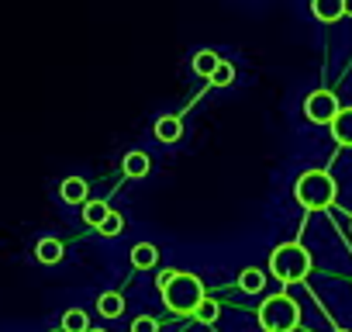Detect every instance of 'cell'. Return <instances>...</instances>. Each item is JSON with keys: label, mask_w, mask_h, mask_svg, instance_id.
Returning a JSON list of instances; mask_svg holds the SVG:
<instances>
[{"label": "cell", "mask_w": 352, "mask_h": 332, "mask_svg": "<svg viewBox=\"0 0 352 332\" xmlns=\"http://www.w3.org/2000/svg\"><path fill=\"white\" fill-rule=\"evenodd\" d=\"M155 284H159V291H162L166 308L176 311V315H194V308L204 301V284H201V277H194V273L169 270V273H162Z\"/></svg>", "instance_id": "1"}, {"label": "cell", "mask_w": 352, "mask_h": 332, "mask_svg": "<svg viewBox=\"0 0 352 332\" xmlns=\"http://www.w3.org/2000/svg\"><path fill=\"white\" fill-rule=\"evenodd\" d=\"M294 194H297V201H300L307 211H324V208L335 205V180H331V174H324V170H307V174L297 177Z\"/></svg>", "instance_id": "2"}, {"label": "cell", "mask_w": 352, "mask_h": 332, "mask_svg": "<svg viewBox=\"0 0 352 332\" xmlns=\"http://www.w3.org/2000/svg\"><path fill=\"white\" fill-rule=\"evenodd\" d=\"M311 267H314V260H311V253H307L300 242H283V246H276L273 256H270V270H273V277H280L283 284L304 280V277L311 273Z\"/></svg>", "instance_id": "3"}, {"label": "cell", "mask_w": 352, "mask_h": 332, "mask_svg": "<svg viewBox=\"0 0 352 332\" xmlns=\"http://www.w3.org/2000/svg\"><path fill=\"white\" fill-rule=\"evenodd\" d=\"M259 325L266 332H294L300 325V304L290 294H273L259 304Z\"/></svg>", "instance_id": "4"}, {"label": "cell", "mask_w": 352, "mask_h": 332, "mask_svg": "<svg viewBox=\"0 0 352 332\" xmlns=\"http://www.w3.org/2000/svg\"><path fill=\"white\" fill-rule=\"evenodd\" d=\"M304 114H307V121H314V125H331V118L338 114V97H335L331 90H314V94H307V101H304Z\"/></svg>", "instance_id": "5"}, {"label": "cell", "mask_w": 352, "mask_h": 332, "mask_svg": "<svg viewBox=\"0 0 352 332\" xmlns=\"http://www.w3.org/2000/svg\"><path fill=\"white\" fill-rule=\"evenodd\" d=\"M345 11H349V0H311V14L318 21H328V25L345 18Z\"/></svg>", "instance_id": "6"}, {"label": "cell", "mask_w": 352, "mask_h": 332, "mask_svg": "<svg viewBox=\"0 0 352 332\" xmlns=\"http://www.w3.org/2000/svg\"><path fill=\"white\" fill-rule=\"evenodd\" d=\"M331 138L338 145H352V107H338V114L331 118Z\"/></svg>", "instance_id": "7"}, {"label": "cell", "mask_w": 352, "mask_h": 332, "mask_svg": "<svg viewBox=\"0 0 352 332\" xmlns=\"http://www.w3.org/2000/svg\"><path fill=\"white\" fill-rule=\"evenodd\" d=\"M59 194H63V201L66 205H87V180H80V177H66L63 180V187H59Z\"/></svg>", "instance_id": "8"}, {"label": "cell", "mask_w": 352, "mask_h": 332, "mask_svg": "<svg viewBox=\"0 0 352 332\" xmlns=\"http://www.w3.org/2000/svg\"><path fill=\"white\" fill-rule=\"evenodd\" d=\"M131 263H135V270H152L159 263V249L152 242H135L131 246Z\"/></svg>", "instance_id": "9"}, {"label": "cell", "mask_w": 352, "mask_h": 332, "mask_svg": "<svg viewBox=\"0 0 352 332\" xmlns=\"http://www.w3.org/2000/svg\"><path fill=\"white\" fill-rule=\"evenodd\" d=\"M184 135V125H180V118H176V114H166V118H159L155 121V138L159 142H176V138H180Z\"/></svg>", "instance_id": "10"}, {"label": "cell", "mask_w": 352, "mask_h": 332, "mask_svg": "<svg viewBox=\"0 0 352 332\" xmlns=\"http://www.w3.org/2000/svg\"><path fill=\"white\" fill-rule=\"evenodd\" d=\"M218 63H221V56H218L214 49H201V52L194 56V73L204 76V80H211V73L218 70Z\"/></svg>", "instance_id": "11"}, {"label": "cell", "mask_w": 352, "mask_h": 332, "mask_svg": "<svg viewBox=\"0 0 352 332\" xmlns=\"http://www.w3.org/2000/svg\"><path fill=\"white\" fill-rule=\"evenodd\" d=\"M107 215H111L107 201H87V205H83V222L94 225V229H100V225L107 222Z\"/></svg>", "instance_id": "12"}, {"label": "cell", "mask_w": 352, "mask_h": 332, "mask_svg": "<svg viewBox=\"0 0 352 332\" xmlns=\"http://www.w3.org/2000/svg\"><path fill=\"white\" fill-rule=\"evenodd\" d=\"M263 284H266V277H263V270H259V267H245V270L239 273V287H242L245 294H259V291H263Z\"/></svg>", "instance_id": "13"}, {"label": "cell", "mask_w": 352, "mask_h": 332, "mask_svg": "<svg viewBox=\"0 0 352 332\" xmlns=\"http://www.w3.org/2000/svg\"><path fill=\"white\" fill-rule=\"evenodd\" d=\"M97 311H100V315H107V318H118V315L124 311V298H121V294H114V291H104V294L97 298Z\"/></svg>", "instance_id": "14"}, {"label": "cell", "mask_w": 352, "mask_h": 332, "mask_svg": "<svg viewBox=\"0 0 352 332\" xmlns=\"http://www.w3.org/2000/svg\"><path fill=\"white\" fill-rule=\"evenodd\" d=\"M121 166H124V174H128V177L142 180V177L148 174V156H145V152H128Z\"/></svg>", "instance_id": "15"}, {"label": "cell", "mask_w": 352, "mask_h": 332, "mask_svg": "<svg viewBox=\"0 0 352 332\" xmlns=\"http://www.w3.org/2000/svg\"><path fill=\"white\" fill-rule=\"evenodd\" d=\"M35 256H38V263H59L63 260V242L59 239H42Z\"/></svg>", "instance_id": "16"}, {"label": "cell", "mask_w": 352, "mask_h": 332, "mask_svg": "<svg viewBox=\"0 0 352 332\" xmlns=\"http://www.w3.org/2000/svg\"><path fill=\"white\" fill-rule=\"evenodd\" d=\"M87 329H90V322H87V311L83 308H69L63 315V332H87Z\"/></svg>", "instance_id": "17"}, {"label": "cell", "mask_w": 352, "mask_h": 332, "mask_svg": "<svg viewBox=\"0 0 352 332\" xmlns=\"http://www.w3.org/2000/svg\"><path fill=\"white\" fill-rule=\"evenodd\" d=\"M218 315H221V308H218V301H211V298H204V301L194 308V318H197L201 325H214Z\"/></svg>", "instance_id": "18"}, {"label": "cell", "mask_w": 352, "mask_h": 332, "mask_svg": "<svg viewBox=\"0 0 352 332\" xmlns=\"http://www.w3.org/2000/svg\"><path fill=\"white\" fill-rule=\"evenodd\" d=\"M232 80H235V66L221 59V63H218V70L211 73V83H218V87H228Z\"/></svg>", "instance_id": "19"}, {"label": "cell", "mask_w": 352, "mask_h": 332, "mask_svg": "<svg viewBox=\"0 0 352 332\" xmlns=\"http://www.w3.org/2000/svg\"><path fill=\"white\" fill-rule=\"evenodd\" d=\"M121 229H124V218H121L118 211H111V215H107V222H104L97 232H100V236H118Z\"/></svg>", "instance_id": "20"}, {"label": "cell", "mask_w": 352, "mask_h": 332, "mask_svg": "<svg viewBox=\"0 0 352 332\" xmlns=\"http://www.w3.org/2000/svg\"><path fill=\"white\" fill-rule=\"evenodd\" d=\"M131 332H159V322L152 315H142V318L131 322Z\"/></svg>", "instance_id": "21"}, {"label": "cell", "mask_w": 352, "mask_h": 332, "mask_svg": "<svg viewBox=\"0 0 352 332\" xmlns=\"http://www.w3.org/2000/svg\"><path fill=\"white\" fill-rule=\"evenodd\" d=\"M87 332H104V329H87Z\"/></svg>", "instance_id": "22"}]
</instances>
